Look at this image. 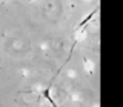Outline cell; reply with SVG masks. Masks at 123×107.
Wrapping results in <instances>:
<instances>
[{
	"label": "cell",
	"mask_w": 123,
	"mask_h": 107,
	"mask_svg": "<svg viewBox=\"0 0 123 107\" xmlns=\"http://www.w3.org/2000/svg\"><path fill=\"white\" fill-rule=\"evenodd\" d=\"M50 88H51V85H50V86H49V87H47L46 90H44V92H43V96H45L46 99H47V100H49V101H50V102H51V104H52L53 106H57V104H56V102L53 101L52 96L50 95Z\"/></svg>",
	"instance_id": "7a4b0ae2"
},
{
	"label": "cell",
	"mask_w": 123,
	"mask_h": 107,
	"mask_svg": "<svg viewBox=\"0 0 123 107\" xmlns=\"http://www.w3.org/2000/svg\"><path fill=\"white\" fill-rule=\"evenodd\" d=\"M97 11H98V8H95V10L92 11L91 13H90V14H89V15H86V16L84 18V20L79 22V25L77 26V30H79L80 27H83V26H85V25H86V24H88V22H89V21H90V20H91V19H92V16H93V15H95V14H96V13H97Z\"/></svg>",
	"instance_id": "6da1fadb"
}]
</instances>
